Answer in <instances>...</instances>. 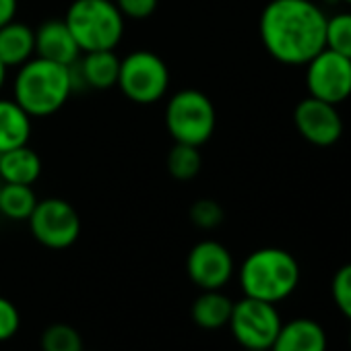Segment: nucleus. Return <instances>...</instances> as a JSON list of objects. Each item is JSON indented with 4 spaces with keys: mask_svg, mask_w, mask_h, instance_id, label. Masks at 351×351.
<instances>
[{
    "mask_svg": "<svg viewBox=\"0 0 351 351\" xmlns=\"http://www.w3.org/2000/svg\"><path fill=\"white\" fill-rule=\"evenodd\" d=\"M27 223H29L34 238L50 250L71 248L79 240V234H81L79 213L64 199L38 201Z\"/></svg>",
    "mask_w": 351,
    "mask_h": 351,
    "instance_id": "nucleus-8",
    "label": "nucleus"
},
{
    "mask_svg": "<svg viewBox=\"0 0 351 351\" xmlns=\"http://www.w3.org/2000/svg\"><path fill=\"white\" fill-rule=\"evenodd\" d=\"M236 265L232 252L217 240H203L193 246L186 258V273L191 281L207 289H223L234 277Z\"/></svg>",
    "mask_w": 351,
    "mask_h": 351,
    "instance_id": "nucleus-10",
    "label": "nucleus"
},
{
    "mask_svg": "<svg viewBox=\"0 0 351 351\" xmlns=\"http://www.w3.org/2000/svg\"><path fill=\"white\" fill-rule=\"evenodd\" d=\"M326 48L351 58V13H337L326 19Z\"/></svg>",
    "mask_w": 351,
    "mask_h": 351,
    "instance_id": "nucleus-22",
    "label": "nucleus"
},
{
    "mask_svg": "<svg viewBox=\"0 0 351 351\" xmlns=\"http://www.w3.org/2000/svg\"><path fill=\"white\" fill-rule=\"evenodd\" d=\"M326 19L314 0H271L258 19L261 42L277 62L306 66L326 48Z\"/></svg>",
    "mask_w": 351,
    "mask_h": 351,
    "instance_id": "nucleus-1",
    "label": "nucleus"
},
{
    "mask_svg": "<svg viewBox=\"0 0 351 351\" xmlns=\"http://www.w3.org/2000/svg\"><path fill=\"white\" fill-rule=\"evenodd\" d=\"M343 3H347V5H349V7H351V0H343Z\"/></svg>",
    "mask_w": 351,
    "mask_h": 351,
    "instance_id": "nucleus-30",
    "label": "nucleus"
},
{
    "mask_svg": "<svg viewBox=\"0 0 351 351\" xmlns=\"http://www.w3.org/2000/svg\"><path fill=\"white\" fill-rule=\"evenodd\" d=\"M32 116L9 97H0V153L27 145L32 134Z\"/></svg>",
    "mask_w": 351,
    "mask_h": 351,
    "instance_id": "nucleus-17",
    "label": "nucleus"
},
{
    "mask_svg": "<svg viewBox=\"0 0 351 351\" xmlns=\"http://www.w3.org/2000/svg\"><path fill=\"white\" fill-rule=\"evenodd\" d=\"M330 295H332V302L339 308V312L351 320V263L343 265L335 273V277L330 281Z\"/></svg>",
    "mask_w": 351,
    "mask_h": 351,
    "instance_id": "nucleus-24",
    "label": "nucleus"
},
{
    "mask_svg": "<svg viewBox=\"0 0 351 351\" xmlns=\"http://www.w3.org/2000/svg\"><path fill=\"white\" fill-rule=\"evenodd\" d=\"M0 191H3V182H0Z\"/></svg>",
    "mask_w": 351,
    "mask_h": 351,
    "instance_id": "nucleus-32",
    "label": "nucleus"
},
{
    "mask_svg": "<svg viewBox=\"0 0 351 351\" xmlns=\"http://www.w3.org/2000/svg\"><path fill=\"white\" fill-rule=\"evenodd\" d=\"M17 9H19L17 0H0V27H5L7 23L15 21Z\"/></svg>",
    "mask_w": 351,
    "mask_h": 351,
    "instance_id": "nucleus-27",
    "label": "nucleus"
},
{
    "mask_svg": "<svg viewBox=\"0 0 351 351\" xmlns=\"http://www.w3.org/2000/svg\"><path fill=\"white\" fill-rule=\"evenodd\" d=\"M85 56L73 64L75 87L83 85L95 91H108L118 85L120 58L114 50L83 52Z\"/></svg>",
    "mask_w": 351,
    "mask_h": 351,
    "instance_id": "nucleus-13",
    "label": "nucleus"
},
{
    "mask_svg": "<svg viewBox=\"0 0 351 351\" xmlns=\"http://www.w3.org/2000/svg\"><path fill=\"white\" fill-rule=\"evenodd\" d=\"M114 3L120 9L124 19L145 21L155 13L159 0H114Z\"/></svg>",
    "mask_w": 351,
    "mask_h": 351,
    "instance_id": "nucleus-26",
    "label": "nucleus"
},
{
    "mask_svg": "<svg viewBox=\"0 0 351 351\" xmlns=\"http://www.w3.org/2000/svg\"><path fill=\"white\" fill-rule=\"evenodd\" d=\"M234 302L221 289H207L193 302L191 316L197 326L205 330H219L228 326Z\"/></svg>",
    "mask_w": 351,
    "mask_h": 351,
    "instance_id": "nucleus-18",
    "label": "nucleus"
},
{
    "mask_svg": "<svg viewBox=\"0 0 351 351\" xmlns=\"http://www.w3.org/2000/svg\"><path fill=\"white\" fill-rule=\"evenodd\" d=\"M328 339L320 322L312 318H293L283 322L271 351H326Z\"/></svg>",
    "mask_w": 351,
    "mask_h": 351,
    "instance_id": "nucleus-14",
    "label": "nucleus"
},
{
    "mask_svg": "<svg viewBox=\"0 0 351 351\" xmlns=\"http://www.w3.org/2000/svg\"><path fill=\"white\" fill-rule=\"evenodd\" d=\"M244 351H271V349H244Z\"/></svg>",
    "mask_w": 351,
    "mask_h": 351,
    "instance_id": "nucleus-29",
    "label": "nucleus"
},
{
    "mask_svg": "<svg viewBox=\"0 0 351 351\" xmlns=\"http://www.w3.org/2000/svg\"><path fill=\"white\" fill-rule=\"evenodd\" d=\"M201 147L186 145V143H176L169 153H167V171L171 178L186 182L193 180L195 176L203 167V157H201Z\"/></svg>",
    "mask_w": 351,
    "mask_h": 351,
    "instance_id": "nucleus-20",
    "label": "nucleus"
},
{
    "mask_svg": "<svg viewBox=\"0 0 351 351\" xmlns=\"http://www.w3.org/2000/svg\"><path fill=\"white\" fill-rule=\"evenodd\" d=\"M42 351H85L81 332L66 322H54L44 328L40 339Z\"/></svg>",
    "mask_w": 351,
    "mask_h": 351,
    "instance_id": "nucleus-21",
    "label": "nucleus"
},
{
    "mask_svg": "<svg viewBox=\"0 0 351 351\" xmlns=\"http://www.w3.org/2000/svg\"><path fill=\"white\" fill-rule=\"evenodd\" d=\"M213 101L199 89L176 91L165 106V126L176 143L203 147L215 132Z\"/></svg>",
    "mask_w": 351,
    "mask_h": 351,
    "instance_id": "nucleus-5",
    "label": "nucleus"
},
{
    "mask_svg": "<svg viewBox=\"0 0 351 351\" xmlns=\"http://www.w3.org/2000/svg\"><path fill=\"white\" fill-rule=\"evenodd\" d=\"M223 209L213 199H199L191 207V221L199 230H215L223 223Z\"/></svg>",
    "mask_w": 351,
    "mask_h": 351,
    "instance_id": "nucleus-23",
    "label": "nucleus"
},
{
    "mask_svg": "<svg viewBox=\"0 0 351 351\" xmlns=\"http://www.w3.org/2000/svg\"><path fill=\"white\" fill-rule=\"evenodd\" d=\"M42 176L40 155L23 145L11 151L0 153V182L3 184H36Z\"/></svg>",
    "mask_w": 351,
    "mask_h": 351,
    "instance_id": "nucleus-16",
    "label": "nucleus"
},
{
    "mask_svg": "<svg viewBox=\"0 0 351 351\" xmlns=\"http://www.w3.org/2000/svg\"><path fill=\"white\" fill-rule=\"evenodd\" d=\"M281 324L283 320L275 304L248 295H244L240 302H234V310L228 322L234 339L244 349H271Z\"/></svg>",
    "mask_w": 351,
    "mask_h": 351,
    "instance_id": "nucleus-7",
    "label": "nucleus"
},
{
    "mask_svg": "<svg viewBox=\"0 0 351 351\" xmlns=\"http://www.w3.org/2000/svg\"><path fill=\"white\" fill-rule=\"evenodd\" d=\"M293 124L300 136L314 147H332L343 136V118L337 106L310 95L295 106Z\"/></svg>",
    "mask_w": 351,
    "mask_h": 351,
    "instance_id": "nucleus-11",
    "label": "nucleus"
},
{
    "mask_svg": "<svg viewBox=\"0 0 351 351\" xmlns=\"http://www.w3.org/2000/svg\"><path fill=\"white\" fill-rule=\"evenodd\" d=\"M64 21L81 52H99L118 48L126 19L114 0H73Z\"/></svg>",
    "mask_w": 351,
    "mask_h": 351,
    "instance_id": "nucleus-4",
    "label": "nucleus"
},
{
    "mask_svg": "<svg viewBox=\"0 0 351 351\" xmlns=\"http://www.w3.org/2000/svg\"><path fill=\"white\" fill-rule=\"evenodd\" d=\"M73 91V66H64L40 56H34L19 66L13 79V99L32 118L56 114L69 101Z\"/></svg>",
    "mask_w": 351,
    "mask_h": 351,
    "instance_id": "nucleus-2",
    "label": "nucleus"
},
{
    "mask_svg": "<svg viewBox=\"0 0 351 351\" xmlns=\"http://www.w3.org/2000/svg\"><path fill=\"white\" fill-rule=\"evenodd\" d=\"M238 279L244 295L277 306L295 291L300 283V265L291 252L267 246L244 258Z\"/></svg>",
    "mask_w": 351,
    "mask_h": 351,
    "instance_id": "nucleus-3",
    "label": "nucleus"
},
{
    "mask_svg": "<svg viewBox=\"0 0 351 351\" xmlns=\"http://www.w3.org/2000/svg\"><path fill=\"white\" fill-rule=\"evenodd\" d=\"M36 56V32L21 21L0 27V62L7 69H19Z\"/></svg>",
    "mask_w": 351,
    "mask_h": 351,
    "instance_id": "nucleus-15",
    "label": "nucleus"
},
{
    "mask_svg": "<svg viewBox=\"0 0 351 351\" xmlns=\"http://www.w3.org/2000/svg\"><path fill=\"white\" fill-rule=\"evenodd\" d=\"M81 54L83 52L64 19H48L36 29V56L73 66Z\"/></svg>",
    "mask_w": 351,
    "mask_h": 351,
    "instance_id": "nucleus-12",
    "label": "nucleus"
},
{
    "mask_svg": "<svg viewBox=\"0 0 351 351\" xmlns=\"http://www.w3.org/2000/svg\"><path fill=\"white\" fill-rule=\"evenodd\" d=\"M306 87L310 97L343 104L351 97V58L324 48L306 62Z\"/></svg>",
    "mask_w": 351,
    "mask_h": 351,
    "instance_id": "nucleus-9",
    "label": "nucleus"
},
{
    "mask_svg": "<svg viewBox=\"0 0 351 351\" xmlns=\"http://www.w3.org/2000/svg\"><path fill=\"white\" fill-rule=\"evenodd\" d=\"M38 195L27 184H3L0 191V215L9 221H27L38 205Z\"/></svg>",
    "mask_w": 351,
    "mask_h": 351,
    "instance_id": "nucleus-19",
    "label": "nucleus"
},
{
    "mask_svg": "<svg viewBox=\"0 0 351 351\" xmlns=\"http://www.w3.org/2000/svg\"><path fill=\"white\" fill-rule=\"evenodd\" d=\"M349 347H351V330H349Z\"/></svg>",
    "mask_w": 351,
    "mask_h": 351,
    "instance_id": "nucleus-31",
    "label": "nucleus"
},
{
    "mask_svg": "<svg viewBox=\"0 0 351 351\" xmlns=\"http://www.w3.org/2000/svg\"><path fill=\"white\" fill-rule=\"evenodd\" d=\"M118 87L126 99L138 106H151L165 97L169 87V69L165 60L151 50H136L120 58Z\"/></svg>",
    "mask_w": 351,
    "mask_h": 351,
    "instance_id": "nucleus-6",
    "label": "nucleus"
},
{
    "mask_svg": "<svg viewBox=\"0 0 351 351\" xmlns=\"http://www.w3.org/2000/svg\"><path fill=\"white\" fill-rule=\"evenodd\" d=\"M7 75H9V69L3 62H0V93H3L5 85H7Z\"/></svg>",
    "mask_w": 351,
    "mask_h": 351,
    "instance_id": "nucleus-28",
    "label": "nucleus"
},
{
    "mask_svg": "<svg viewBox=\"0 0 351 351\" xmlns=\"http://www.w3.org/2000/svg\"><path fill=\"white\" fill-rule=\"evenodd\" d=\"M21 328V314H19V308L0 295V343L5 341H11Z\"/></svg>",
    "mask_w": 351,
    "mask_h": 351,
    "instance_id": "nucleus-25",
    "label": "nucleus"
}]
</instances>
